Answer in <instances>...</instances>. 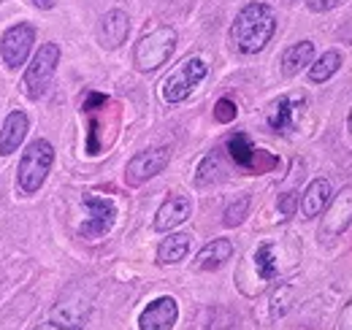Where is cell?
I'll return each mask as SVG.
<instances>
[{
    "label": "cell",
    "mask_w": 352,
    "mask_h": 330,
    "mask_svg": "<svg viewBox=\"0 0 352 330\" xmlns=\"http://www.w3.org/2000/svg\"><path fill=\"white\" fill-rule=\"evenodd\" d=\"M187 252H190V236L187 233H174L157 249V263H163V265L182 263L187 257Z\"/></svg>",
    "instance_id": "cell-21"
},
{
    "label": "cell",
    "mask_w": 352,
    "mask_h": 330,
    "mask_svg": "<svg viewBox=\"0 0 352 330\" xmlns=\"http://www.w3.org/2000/svg\"><path fill=\"white\" fill-rule=\"evenodd\" d=\"M25 135H28V114L25 111H11L6 124H3V133H0V155L16 152L19 144L25 141Z\"/></svg>",
    "instance_id": "cell-16"
},
{
    "label": "cell",
    "mask_w": 352,
    "mask_h": 330,
    "mask_svg": "<svg viewBox=\"0 0 352 330\" xmlns=\"http://www.w3.org/2000/svg\"><path fill=\"white\" fill-rule=\"evenodd\" d=\"M290 298H293V287L290 285H282V287L274 292V300H271V317L274 320H279L290 309Z\"/></svg>",
    "instance_id": "cell-25"
},
{
    "label": "cell",
    "mask_w": 352,
    "mask_h": 330,
    "mask_svg": "<svg viewBox=\"0 0 352 330\" xmlns=\"http://www.w3.org/2000/svg\"><path fill=\"white\" fill-rule=\"evenodd\" d=\"M339 68H342V54H339V52H325V54L309 68V79L314 84L328 82Z\"/></svg>",
    "instance_id": "cell-22"
},
{
    "label": "cell",
    "mask_w": 352,
    "mask_h": 330,
    "mask_svg": "<svg viewBox=\"0 0 352 330\" xmlns=\"http://www.w3.org/2000/svg\"><path fill=\"white\" fill-rule=\"evenodd\" d=\"M236 103L233 100H228V98H222V100H217V106H214V120L222 124H228V122H233L236 120Z\"/></svg>",
    "instance_id": "cell-26"
},
{
    "label": "cell",
    "mask_w": 352,
    "mask_h": 330,
    "mask_svg": "<svg viewBox=\"0 0 352 330\" xmlns=\"http://www.w3.org/2000/svg\"><path fill=\"white\" fill-rule=\"evenodd\" d=\"M171 160V149L168 146H157V149H146V152H138L128 163V170H125V179L131 187H138L144 182H149L152 176H157L166 165Z\"/></svg>",
    "instance_id": "cell-10"
},
{
    "label": "cell",
    "mask_w": 352,
    "mask_h": 330,
    "mask_svg": "<svg viewBox=\"0 0 352 330\" xmlns=\"http://www.w3.org/2000/svg\"><path fill=\"white\" fill-rule=\"evenodd\" d=\"M309 8L314 11V14H322V11H331V8H336L342 0H307Z\"/></svg>",
    "instance_id": "cell-28"
},
{
    "label": "cell",
    "mask_w": 352,
    "mask_h": 330,
    "mask_svg": "<svg viewBox=\"0 0 352 330\" xmlns=\"http://www.w3.org/2000/svg\"><path fill=\"white\" fill-rule=\"evenodd\" d=\"M33 41H36V30H33V25H28V22H19V25H14L11 30H6L3 43H0V52H3V60H6V65H8L11 71L19 68V65L28 60V54H30V49H33Z\"/></svg>",
    "instance_id": "cell-12"
},
{
    "label": "cell",
    "mask_w": 352,
    "mask_h": 330,
    "mask_svg": "<svg viewBox=\"0 0 352 330\" xmlns=\"http://www.w3.org/2000/svg\"><path fill=\"white\" fill-rule=\"evenodd\" d=\"M176 317H179V306H176L174 298L163 295V298H155L138 317V328L141 330H171L176 325Z\"/></svg>",
    "instance_id": "cell-13"
},
{
    "label": "cell",
    "mask_w": 352,
    "mask_h": 330,
    "mask_svg": "<svg viewBox=\"0 0 352 330\" xmlns=\"http://www.w3.org/2000/svg\"><path fill=\"white\" fill-rule=\"evenodd\" d=\"M128 33H131V19H128L125 11L114 8V11H109V14L100 19L98 38H100V43H103L106 49H117V46H122L125 38H128Z\"/></svg>",
    "instance_id": "cell-14"
},
{
    "label": "cell",
    "mask_w": 352,
    "mask_h": 330,
    "mask_svg": "<svg viewBox=\"0 0 352 330\" xmlns=\"http://www.w3.org/2000/svg\"><path fill=\"white\" fill-rule=\"evenodd\" d=\"M33 6H38V8H52V6H54V0H33Z\"/></svg>",
    "instance_id": "cell-30"
},
{
    "label": "cell",
    "mask_w": 352,
    "mask_h": 330,
    "mask_svg": "<svg viewBox=\"0 0 352 330\" xmlns=\"http://www.w3.org/2000/svg\"><path fill=\"white\" fill-rule=\"evenodd\" d=\"M57 60H60V46H57V43H44V46L36 52V57H33V63L28 65L25 79H22V87H25V95H28V98L36 100V98L44 95L49 82H52V76H54Z\"/></svg>",
    "instance_id": "cell-5"
},
{
    "label": "cell",
    "mask_w": 352,
    "mask_h": 330,
    "mask_svg": "<svg viewBox=\"0 0 352 330\" xmlns=\"http://www.w3.org/2000/svg\"><path fill=\"white\" fill-rule=\"evenodd\" d=\"M252 268H255L261 282H271L279 274V247L271 244V241L261 244L258 252L252 254Z\"/></svg>",
    "instance_id": "cell-20"
},
{
    "label": "cell",
    "mask_w": 352,
    "mask_h": 330,
    "mask_svg": "<svg viewBox=\"0 0 352 330\" xmlns=\"http://www.w3.org/2000/svg\"><path fill=\"white\" fill-rule=\"evenodd\" d=\"M350 133H352V111H350Z\"/></svg>",
    "instance_id": "cell-32"
},
{
    "label": "cell",
    "mask_w": 352,
    "mask_h": 330,
    "mask_svg": "<svg viewBox=\"0 0 352 330\" xmlns=\"http://www.w3.org/2000/svg\"><path fill=\"white\" fill-rule=\"evenodd\" d=\"M230 254H233V244L228 239H214L212 244H206V247L198 252L195 268L198 271H217L220 265H225L230 260Z\"/></svg>",
    "instance_id": "cell-17"
},
{
    "label": "cell",
    "mask_w": 352,
    "mask_h": 330,
    "mask_svg": "<svg viewBox=\"0 0 352 330\" xmlns=\"http://www.w3.org/2000/svg\"><path fill=\"white\" fill-rule=\"evenodd\" d=\"M287 3H296V0H287Z\"/></svg>",
    "instance_id": "cell-33"
},
{
    "label": "cell",
    "mask_w": 352,
    "mask_h": 330,
    "mask_svg": "<svg viewBox=\"0 0 352 330\" xmlns=\"http://www.w3.org/2000/svg\"><path fill=\"white\" fill-rule=\"evenodd\" d=\"M38 330H63V328H57V325H44V328H38Z\"/></svg>",
    "instance_id": "cell-31"
},
{
    "label": "cell",
    "mask_w": 352,
    "mask_h": 330,
    "mask_svg": "<svg viewBox=\"0 0 352 330\" xmlns=\"http://www.w3.org/2000/svg\"><path fill=\"white\" fill-rule=\"evenodd\" d=\"M304 106H307V98L304 95H282L276 98L271 106H268V114H265V122L274 133H293L296 124L304 114Z\"/></svg>",
    "instance_id": "cell-9"
},
{
    "label": "cell",
    "mask_w": 352,
    "mask_h": 330,
    "mask_svg": "<svg viewBox=\"0 0 352 330\" xmlns=\"http://www.w3.org/2000/svg\"><path fill=\"white\" fill-rule=\"evenodd\" d=\"M311 57H314V43L311 41L293 43V46L285 49V54H282V74H285V76L301 74L307 65H311Z\"/></svg>",
    "instance_id": "cell-19"
},
{
    "label": "cell",
    "mask_w": 352,
    "mask_h": 330,
    "mask_svg": "<svg viewBox=\"0 0 352 330\" xmlns=\"http://www.w3.org/2000/svg\"><path fill=\"white\" fill-rule=\"evenodd\" d=\"M328 201H331V182L328 179H314L307 187V192L301 195V214L307 219H311L325 208Z\"/></svg>",
    "instance_id": "cell-18"
},
{
    "label": "cell",
    "mask_w": 352,
    "mask_h": 330,
    "mask_svg": "<svg viewBox=\"0 0 352 330\" xmlns=\"http://www.w3.org/2000/svg\"><path fill=\"white\" fill-rule=\"evenodd\" d=\"M228 155H230V160L239 165V168H244L250 173H265V170H271L276 165L274 155H268L263 149H255L252 146V141H250L247 133H236V135L228 138Z\"/></svg>",
    "instance_id": "cell-8"
},
{
    "label": "cell",
    "mask_w": 352,
    "mask_h": 330,
    "mask_svg": "<svg viewBox=\"0 0 352 330\" xmlns=\"http://www.w3.org/2000/svg\"><path fill=\"white\" fill-rule=\"evenodd\" d=\"M339 330H352V300L344 306L342 311V320H339Z\"/></svg>",
    "instance_id": "cell-29"
},
{
    "label": "cell",
    "mask_w": 352,
    "mask_h": 330,
    "mask_svg": "<svg viewBox=\"0 0 352 330\" xmlns=\"http://www.w3.org/2000/svg\"><path fill=\"white\" fill-rule=\"evenodd\" d=\"M222 165H220V157L217 155H209L204 163H201V168H198V187H206V184H214V182H220L222 179Z\"/></svg>",
    "instance_id": "cell-23"
},
{
    "label": "cell",
    "mask_w": 352,
    "mask_h": 330,
    "mask_svg": "<svg viewBox=\"0 0 352 330\" xmlns=\"http://www.w3.org/2000/svg\"><path fill=\"white\" fill-rule=\"evenodd\" d=\"M352 222V187H344L333 204L328 206L322 225H320V241H333L336 236H342Z\"/></svg>",
    "instance_id": "cell-11"
},
{
    "label": "cell",
    "mask_w": 352,
    "mask_h": 330,
    "mask_svg": "<svg viewBox=\"0 0 352 330\" xmlns=\"http://www.w3.org/2000/svg\"><path fill=\"white\" fill-rule=\"evenodd\" d=\"M274 30H276L274 11L265 3H250L239 11L230 28V41L241 54H258L274 38Z\"/></svg>",
    "instance_id": "cell-1"
},
{
    "label": "cell",
    "mask_w": 352,
    "mask_h": 330,
    "mask_svg": "<svg viewBox=\"0 0 352 330\" xmlns=\"http://www.w3.org/2000/svg\"><path fill=\"white\" fill-rule=\"evenodd\" d=\"M250 214V195H241L239 201H233L230 206L225 208V217H222V222L228 225V228H236V225H241L244 222V217Z\"/></svg>",
    "instance_id": "cell-24"
},
{
    "label": "cell",
    "mask_w": 352,
    "mask_h": 330,
    "mask_svg": "<svg viewBox=\"0 0 352 330\" xmlns=\"http://www.w3.org/2000/svg\"><path fill=\"white\" fill-rule=\"evenodd\" d=\"M85 219L79 225V236L82 239H100L111 230L114 219H117V206L114 201L103 198V195H85Z\"/></svg>",
    "instance_id": "cell-7"
},
{
    "label": "cell",
    "mask_w": 352,
    "mask_h": 330,
    "mask_svg": "<svg viewBox=\"0 0 352 330\" xmlns=\"http://www.w3.org/2000/svg\"><path fill=\"white\" fill-rule=\"evenodd\" d=\"M192 211V201L187 195H171L155 217V230H171L176 225H182Z\"/></svg>",
    "instance_id": "cell-15"
},
{
    "label": "cell",
    "mask_w": 352,
    "mask_h": 330,
    "mask_svg": "<svg viewBox=\"0 0 352 330\" xmlns=\"http://www.w3.org/2000/svg\"><path fill=\"white\" fill-rule=\"evenodd\" d=\"M54 163V149L49 141H33L28 146V152L22 155V163H19V187L25 192H36L41 184H44L46 173Z\"/></svg>",
    "instance_id": "cell-4"
},
{
    "label": "cell",
    "mask_w": 352,
    "mask_h": 330,
    "mask_svg": "<svg viewBox=\"0 0 352 330\" xmlns=\"http://www.w3.org/2000/svg\"><path fill=\"white\" fill-rule=\"evenodd\" d=\"M176 49V30L168 25H160L155 28L152 33H146L141 41L135 43V52H133V60H135V68L149 74V71H157L160 65L168 63V57L174 54Z\"/></svg>",
    "instance_id": "cell-2"
},
{
    "label": "cell",
    "mask_w": 352,
    "mask_h": 330,
    "mask_svg": "<svg viewBox=\"0 0 352 330\" xmlns=\"http://www.w3.org/2000/svg\"><path fill=\"white\" fill-rule=\"evenodd\" d=\"M296 206H298V192H296V190L279 195V211H282L285 217H293V214H296Z\"/></svg>",
    "instance_id": "cell-27"
},
{
    "label": "cell",
    "mask_w": 352,
    "mask_h": 330,
    "mask_svg": "<svg viewBox=\"0 0 352 330\" xmlns=\"http://www.w3.org/2000/svg\"><path fill=\"white\" fill-rule=\"evenodd\" d=\"M206 74H209V65L201 57L184 60L176 71L168 74V79L163 82V89H160L163 100L166 103H182V100H187L192 95V89L206 79Z\"/></svg>",
    "instance_id": "cell-3"
},
{
    "label": "cell",
    "mask_w": 352,
    "mask_h": 330,
    "mask_svg": "<svg viewBox=\"0 0 352 330\" xmlns=\"http://www.w3.org/2000/svg\"><path fill=\"white\" fill-rule=\"evenodd\" d=\"M89 311H92V298L85 295L79 287H74L54 303L49 320L52 325L63 330H82V325L89 320Z\"/></svg>",
    "instance_id": "cell-6"
}]
</instances>
